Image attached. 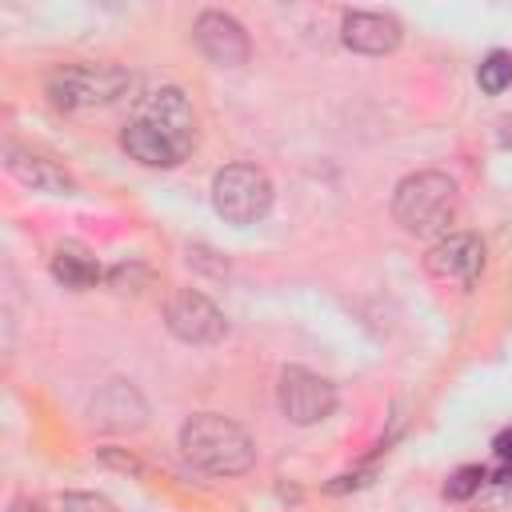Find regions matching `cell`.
<instances>
[{"label": "cell", "mask_w": 512, "mask_h": 512, "mask_svg": "<svg viewBox=\"0 0 512 512\" xmlns=\"http://www.w3.org/2000/svg\"><path fill=\"white\" fill-rule=\"evenodd\" d=\"M180 452L188 456V464H196L208 476H240L256 460L252 436L220 412L188 416L184 428H180Z\"/></svg>", "instance_id": "obj_1"}, {"label": "cell", "mask_w": 512, "mask_h": 512, "mask_svg": "<svg viewBox=\"0 0 512 512\" xmlns=\"http://www.w3.org/2000/svg\"><path fill=\"white\" fill-rule=\"evenodd\" d=\"M392 216L412 236L444 228L456 216V180L448 172H436V168L404 176L392 192Z\"/></svg>", "instance_id": "obj_2"}, {"label": "cell", "mask_w": 512, "mask_h": 512, "mask_svg": "<svg viewBox=\"0 0 512 512\" xmlns=\"http://www.w3.org/2000/svg\"><path fill=\"white\" fill-rule=\"evenodd\" d=\"M48 100L64 112L104 108L132 92V72L120 64H64L48 76Z\"/></svg>", "instance_id": "obj_3"}, {"label": "cell", "mask_w": 512, "mask_h": 512, "mask_svg": "<svg viewBox=\"0 0 512 512\" xmlns=\"http://www.w3.org/2000/svg\"><path fill=\"white\" fill-rule=\"evenodd\" d=\"M212 204L228 224H256L272 208V180L256 164H228L212 176Z\"/></svg>", "instance_id": "obj_4"}, {"label": "cell", "mask_w": 512, "mask_h": 512, "mask_svg": "<svg viewBox=\"0 0 512 512\" xmlns=\"http://www.w3.org/2000/svg\"><path fill=\"white\" fill-rule=\"evenodd\" d=\"M132 120H140L144 128H152L180 156H188L192 144H196V108H192V100H188L184 88H156V92H148L136 104V116Z\"/></svg>", "instance_id": "obj_5"}, {"label": "cell", "mask_w": 512, "mask_h": 512, "mask_svg": "<svg viewBox=\"0 0 512 512\" xmlns=\"http://www.w3.org/2000/svg\"><path fill=\"white\" fill-rule=\"evenodd\" d=\"M164 324L168 332L180 340V344H196V348H208V344H220L228 336V320L224 312L196 288H180L168 296L164 304Z\"/></svg>", "instance_id": "obj_6"}, {"label": "cell", "mask_w": 512, "mask_h": 512, "mask_svg": "<svg viewBox=\"0 0 512 512\" xmlns=\"http://www.w3.org/2000/svg\"><path fill=\"white\" fill-rule=\"evenodd\" d=\"M276 396H280V412L300 428L328 420L332 408H336V384L308 372V368H296V364L280 372V392Z\"/></svg>", "instance_id": "obj_7"}, {"label": "cell", "mask_w": 512, "mask_h": 512, "mask_svg": "<svg viewBox=\"0 0 512 512\" xmlns=\"http://www.w3.org/2000/svg\"><path fill=\"white\" fill-rule=\"evenodd\" d=\"M192 40H196V48H200L212 64H220V68H240V64L252 56V44H248L244 24H240L236 16H228V12H220V8H204V12L196 16Z\"/></svg>", "instance_id": "obj_8"}, {"label": "cell", "mask_w": 512, "mask_h": 512, "mask_svg": "<svg viewBox=\"0 0 512 512\" xmlns=\"http://www.w3.org/2000/svg\"><path fill=\"white\" fill-rule=\"evenodd\" d=\"M428 272L452 284H476V276L484 272V244L476 232H448L444 240H436L428 248Z\"/></svg>", "instance_id": "obj_9"}, {"label": "cell", "mask_w": 512, "mask_h": 512, "mask_svg": "<svg viewBox=\"0 0 512 512\" xmlns=\"http://www.w3.org/2000/svg\"><path fill=\"white\" fill-rule=\"evenodd\" d=\"M88 416H92V424L104 428V432H136V428L148 424V404H144V396H140L128 380H108V384L92 396Z\"/></svg>", "instance_id": "obj_10"}, {"label": "cell", "mask_w": 512, "mask_h": 512, "mask_svg": "<svg viewBox=\"0 0 512 512\" xmlns=\"http://www.w3.org/2000/svg\"><path fill=\"white\" fill-rule=\"evenodd\" d=\"M340 40L360 56H388L400 48L404 28L388 12H348L340 24Z\"/></svg>", "instance_id": "obj_11"}, {"label": "cell", "mask_w": 512, "mask_h": 512, "mask_svg": "<svg viewBox=\"0 0 512 512\" xmlns=\"http://www.w3.org/2000/svg\"><path fill=\"white\" fill-rule=\"evenodd\" d=\"M8 160V172L24 184V188H32V192H52V196H68V192H76V180L52 160V156H40V152H32V148H8L4 152Z\"/></svg>", "instance_id": "obj_12"}, {"label": "cell", "mask_w": 512, "mask_h": 512, "mask_svg": "<svg viewBox=\"0 0 512 512\" xmlns=\"http://www.w3.org/2000/svg\"><path fill=\"white\" fill-rule=\"evenodd\" d=\"M120 148L132 156V160H140V164H148V168H176L184 156L168 144V140H160L152 128H144L140 120H128L124 124V132H120Z\"/></svg>", "instance_id": "obj_13"}, {"label": "cell", "mask_w": 512, "mask_h": 512, "mask_svg": "<svg viewBox=\"0 0 512 512\" xmlns=\"http://www.w3.org/2000/svg\"><path fill=\"white\" fill-rule=\"evenodd\" d=\"M52 276H56L64 288L84 292V288H92L104 272H100V264L92 260L88 248H80V244H60L56 256H52Z\"/></svg>", "instance_id": "obj_14"}, {"label": "cell", "mask_w": 512, "mask_h": 512, "mask_svg": "<svg viewBox=\"0 0 512 512\" xmlns=\"http://www.w3.org/2000/svg\"><path fill=\"white\" fill-rule=\"evenodd\" d=\"M476 84L488 92V96H500L504 88H512V56L508 52H488L476 68Z\"/></svg>", "instance_id": "obj_15"}, {"label": "cell", "mask_w": 512, "mask_h": 512, "mask_svg": "<svg viewBox=\"0 0 512 512\" xmlns=\"http://www.w3.org/2000/svg\"><path fill=\"white\" fill-rule=\"evenodd\" d=\"M484 480H488V472H484L480 464H464V468H456V472L448 476L444 496H448V500H472V496L484 488Z\"/></svg>", "instance_id": "obj_16"}, {"label": "cell", "mask_w": 512, "mask_h": 512, "mask_svg": "<svg viewBox=\"0 0 512 512\" xmlns=\"http://www.w3.org/2000/svg\"><path fill=\"white\" fill-rule=\"evenodd\" d=\"M108 284H112L116 292H144V288L152 284V272H148L144 264H116V268L108 272Z\"/></svg>", "instance_id": "obj_17"}, {"label": "cell", "mask_w": 512, "mask_h": 512, "mask_svg": "<svg viewBox=\"0 0 512 512\" xmlns=\"http://www.w3.org/2000/svg\"><path fill=\"white\" fill-rule=\"evenodd\" d=\"M56 512H116V508L96 492H64L56 500Z\"/></svg>", "instance_id": "obj_18"}, {"label": "cell", "mask_w": 512, "mask_h": 512, "mask_svg": "<svg viewBox=\"0 0 512 512\" xmlns=\"http://www.w3.org/2000/svg\"><path fill=\"white\" fill-rule=\"evenodd\" d=\"M496 456H500V464H504V480L512 476V428H504L500 436H496Z\"/></svg>", "instance_id": "obj_19"}, {"label": "cell", "mask_w": 512, "mask_h": 512, "mask_svg": "<svg viewBox=\"0 0 512 512\" xmlns=\"http://www.w3.org/2000/svg\"><path fill=\"white\" fill-rule=\"evenodd\" d=\"M484 512H512V492H504V496L488 500V504H484Z\"/></svg>", "instance_id": "obj_20"}, {"label": "cell", "mask_w": 512, "mask_h": 512, "mask_svg": "<svg viewBox=\"0 0 512 512\" xmlns=\"http://www.w3.org/2000/svg\"><path fill=\"white\" fill-rule=\"evenodd\" d=\"M8 512H44V508H36V504H32V500H16V504H12V508H8Z\"/></svg>", "instance_id": "obj_21"}]
</instances>
